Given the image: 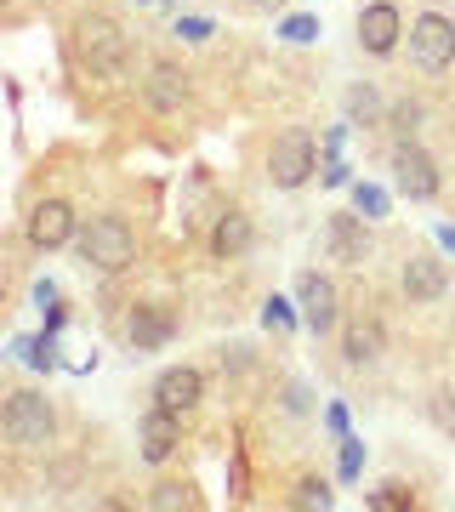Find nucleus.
I'll return each instance as SVG.
<instances>
[{
  "instance_id": "1",
  "label": "nucleus",
  "mask_w": 455,
  "mask_h": 512,
  "mask_svg": "<svg viewBox=\"0 0 455 512\" xmlns=\"http://www.w3.org/2000/svg\"><path fill=\"white\" fill-rule=\"evenodd\" d=\"M74 63H80L91 80H114V74L131 63L126 23L109 18V12H86V18L74 23Z\"/></svg>"
},
{
  "instance_id": "2",
  "label": "nucleus",
  "mask_w": 455,
  "mask_h": 512,
  "mask_svg": "<svg viewBox=\"0 0 455 512\" xmlns=\"http://www.w3.org/2000/svg\"><path fill=\"white\" fill-rule=\"evenodd\" d=\"M0 433H6V444L23 450V456L52 450V444H57V410H52V399H46L40 387H12V393H6V410H0Z\"/></svg>"
},
{
  "instance_id": "3",
  "label": "nucleus",
  "mask_w": 455,
  "mask_h": 512,
  "mask_svg": "<svg viewBox=\"0 0 455 512\" xmlns=\"http://www.w3.org/2000/svg\"><path fill=\"white\" fill-rule=\"evenodd\" d=\"M74 251H80V262L97 268V274H126L131 262H137V228H131L120 211H103V217H91L86 228H80Z\"/></svg>"
},
{
  "instance_id": "4",
  "label": "nucleus",
  "mask_w": 455,
  "mask_h": 512,
  "mask_svg": "<svg viewBox=\"0 0 455 512\" xmlns=\"http://www.w3.org/2000/svg\"><path fill=\"white\" fill-rule=\"evenodd\" d=\"M268 183L279 188V194H296V188H308L313 183V171H319V143H313V131L308 126H291V131H279L268 143Z\"/></svg>"
},
{
  "instance_id": "5",
  "label": "nucleus",
  "mask_w": 455,
  "mask_h": 512,
  "mask_svg": "<svg viewBox=\"0 0 455 512\" xmlns=\"http://www.w3.org/2000/svg\"><path fill=\"white\" fill-rule=\"evenodd\" d=\"M393 194L410 205H427L444 194V171H438V160L416 143H393Z\"/></svg>"
},
{
  "instance_id": "6",
  "label": "nucleus",
  "mask_w": 455,
  "mask_h": 512,
  "mask_svg": "<svg viewBox=\"0 0 455 512\" xmlns=\"http://www.w3.org/2000/svg\"><path fill=\"white\" fill-rule=\"evenodd\" d=\"M23 239H29L40 256H52V251H63V245H74V239H80V217H74V205L57 200V194L35 200V205H29V217H23Z\"/></svg>"
},
{
  "instance_id": "7",
  "label": "nucleus",
  "mask_w": 455,
  "mask_h": 512,
  "mask_svg": "<svg viewBox=\"0 0 455 512\" xmlns=\"http://www.w3.org/2000/svg\"><path fill=\"white\" fill-rule=\"evenodd\" d=\"M410 63L421 74H444L455 63V23L444 12H433V6L410 18Z\"/></svg>"
},
{
  "instance_id": "8",
  "label": "nucleus",
  "mask_w": 455,
  "mask_h": 512,
  "mask_svg": "<svg viewBox=\"0 0 455 512\" xmlns=\"http://www.w3.org/2000/svg\"><path fill=\"white\" fill-rule=\"evenodd\" d=\"M364 222L370 217H347V211L325 217V228H319V256L336 262V268H364L370 262V228Z\"/></svg>"
},
{
  "instance_id": "9",
  "label": "nucleus",
  "mask_w": 455,
  "mask_h": 512,
  "mask_svg": "<svg viewBox=\"0 0 455 512\" xmlns=\"http://www.w3.org/2000/svg\"><path fill=\"white\" fill-rule=\"evenodd\" d=\"M359 52L364 57H393L404 40V12L393 6V0H364L359 6Z\"/></svg>"
},
{
  "instance_id": "10",
  "label": "nucleus",
  "mask_w": 455,
  "mask_h": 512,
  "mask_svg": "<svg viewBox=\"0 0 455 512\" xmlns=\"http://www.w3.org/2000/svg\"><path fill=\"white\" fill-rule=\"evenodd\" d=\"M336 342H342V365L347 370H376L382 353H387V325L376 319V313H353V319H342Z\"/></svg>"
},
{
  "instance_id": "11",
  "label": "nucleus",
  "mask_w": 455,
  "mask_h": 512,
  "mask_svg": "<svg viewBox=\"0 0 455 512\" xmlns=\"http://www.w3.org/2000/svg\"><path fill=\"white\" fill-rule=\"evenodd\" d=\"M399 291L410 308H433V302H444V291H450V268L438 262L433 251H410L399 268Z\"/></svg>"
},
{
  "instance_id": "12",
  "label": "nucleus",
  "mask_w": 455,
  "mask_h": 512,
  "mask_svg": "<svg viewBox=\"0 0 455 512\" xmlns=\"http://www.w3.org/2000/svg\"><path fill=\"white\" fill-rule=\"evenodd\" d=\"M296 296H302V325H308L313 336H336V330H342V291H336V279L302 274L296 279Z\"/></svg>"
},
{
  "instance_id": "13",
  "label": "nucleus",
  "mask_w": 455,
  "mask_h": 512,
  "mask_svg": "<svg viewBox=\"0 0 455 512\" xmlns=\"http://www.w3.org/2000/svg\"><path fill=\"white\" fill-rule=\"evenodd\" d=\"M148 399L160 404V410H171V416L188 421V416L205 404V370H200V365H171V370H160Z\"/></svg>"
},
{
  "instance_id": "14",
  "label": "nucleus",
  "mask_w": 455,
  "mask_h": 512,
  "mask_svg": "<svg viewBox=\"0 0 455 512\" xmlns=\"http://www.w3.org/2000/svg\"><path fill=\"white\" fill-rule=\"evenodd\" d=\"M126 342L131 353H160L177 342V313L165 308V302H131L126 313Z\"/></svg>"
},
{
  "instance_id": "15",
  "label": "nucleus",
  "mask_w": 455,
  "mask_h": 512,
  "mask_svg": "<svg viewBox=\"0 0 455 512\" xmlns=\"http://www.w3.org/2000/svg\"><path fill=\"white\" fill-rule=\"evenodd\" d=\"M177 450H182V416H171V410H160V404H148L143 421H137V456H143L148 467H165Z\"/></svg>"
},
{
  "instance_id": "16",
  "label": "nucleus",
  "mask_w": 455,
  "mask_h": 512,
  "mask_svg": "<svg viewBox=\"0 0 455 512\" xmlns=\"http://www.w3.org/2000/svg\"><path fill=\"white\" fill-rule=\"evenodd\" d=\"M188 97H194V86H188V74L171 63V57H160V63H148L143 74V103L154 114H182L188 109Z\"/></svg>"
},
{
  "instance_id": "17",
  "label": "nucleus",
  "mask_w": 455,
  "mask_h": 512,
  "mask_svg": "<svg viewBox=\"0 0 455 512\" xmlns=\"http://www.w3.org/2000/svg\"><path fill=\"white\" fill-rule=\"evenodd\" d=\"M256 245V222L239 211V205H228V211H217V222H211V234H205V251L217 256V262H245Z\"/></svg>"
},
{
  "instance_id": "18",
  "label": "nucleus",
  "mask_w": 455,
  "mask_h": 512,
  "mask_svg": "<svg viewBox=\"0 0 455 512\" xmlns=\"http://www.w3.org/2000/svg\"><path fill=\"white\" fill-rule=\"evenodd\" d=\"M421 131H427V103H421V97H393V103H387V137H393V143H416Z\"/></svg>"
},
{
  "instance_id": "19",
  "label": "nucleus",
  "mask_w": 455,
  "mask_h": 512,
  "mask_svg": "<svg viewBox=\"0 0 455 512\" xmlns=\"http://www.w3.org/2000/svg\"><path fill=\"white\" fill-rule=\"evenodd\" d=\"M342 109H347V126H387V103L370 80H353V86H347Z\"/></svg>"
},
{
  "instance_id": "20",
  "label": "nucleus",
  "mask_w": 455,
  "mask_h": 512,
  "mask_svg": "<svg viewBox=\"0 0 455 512\" xmlns=\"http://www.w3.org/2000/svg\"><path fill=\"white\" fill-rule=\"evenodd\" d=\"M148 507L154 512H200L205 507V495L194 490V484H188V478H165V484H154V490H148Z\"/></svg>"
},
{
  "instance_id": "21",
  "label": "nucleus",
  "mask_w": 455,
  "mask_h": 512,
  "mask_svg": "<svg viewBox=\"0 0 455 512\" xmlns=\"http://www.w3.org/2000/svg\"><path fill=\"white\" fill-rule=\"evenodd\" d=\"M291 507H302V512L319 507V512H325V507H336V490H330L325 478H302V484L291 490Z\"/></svg>"
},
{
  "instance_id": "22",
  "label": "nucleus",
  "mask_w": 455,
  "mask_h": 512,
  "mask_svg": "<svg viewBox=\"0 0 455 512\" xmlns=\"http://www.w3.org/2000/svg\"><path fill=\"white\" fill-rule=\"evenodd\" d=\"M427 416H433V427L444 439H455V387H438L433 399H427Z\"/></svg>"
},
{
  "instance_id": "23",
  "label": "nucleus",
  "mask_w": 455,
  "mask_h": 512,
  "mask_svg": "<svg viewBox=\"0 0 455 512\" xmlns=\"http://www.w3.org/2000/svg\"><path fill=\"white\" fill-rule=\"evenodd\" d=\"M376 512H404V507H416V490H404V484H382V490H370L364 495Z\"/></svg>"
},
{
  "instance_id": "24",
  "label": "nucleus",
  "mask_w": 455,
  "mask_h": 512,
  "mask_svg": "<svg viewBox=\"0 0 455 512\" xmlns=\"http://www.w3.org/2000/svg\"><path fill=\"white\" fill-rule=\"evenodd\" d=\"M353 211H359V217H387V194L382 188H370V183H353Z\"/></svg>"
},
{
  "instance_id": "25",
  "label": "nucleus",
  "mask_w": 455,
  "mask_h": 512,
  "mask_svg": "<svg viewBox=\"0 0 455 512\" xmlns=\"http://www.w3.org/2000/svg\"><path fill=\"white\" fill-rule=\"evenodd\" d=\"M279 35L291 40V46H308V40H319V18H285Z\"/></svg>"
},
{
  "instance_id": "26",
  "label": "nucleus",
  "mask_w": 455,
  "mask_h": 512,
  "mask_svg": "<svg viewBox=\"0 0 455 512\" xmlns=\"http://www.w3.org/2000/svg\"><path fill=\"white\" fill-rule=\"evenodd\" d=\"M359 473H364V444L359 439H342V484H353Z\"/></svg>"
},
{
  "instance_id": "27",
  "label": "nucleus",
  "mask_w": 455,
  "mask_h": 512,
  "mask_svg": "<svg viewBox=\"0 0 455 512\" xmlns=\"http://www.w3.org/2000/svg\"><path fill=\"white\" fill-rule=\"evenodd\" d=\"M262 319H268V330H296L291 302H279V296H268V308H262Z\"/></svg>"
},
{
  "instance_id": "28",
  "label": "nucleus",
  "mask_w": 455,
  "mask_h": 512,
  "mask_svg": "<svg viewBox=\"0 0 455 512\" xmlns=\"http://www.w3.org/2000/svg\"><path fill=\"white\" fill-rule=\"evenodd\" d=\"M222 370H234V376H245V370H256V353L245 348V342H234V348H222Z\"/></svg>"
},
{
  "instance_id": "29",
  "label": "nucleus",
  "mask_w": 455,
  "mask_h": 512,
  "mask_svg": "<svg viewBox=\"0 0 455 512\" xmlns=\"http://www.w3.org/2000/svg\"><path fill=\"white\" fill-rule=\"evenodd\" d=\"M279 404H285V416H313V399H308V387H302V382L285 387V399H279Z\"/></svg>"
},
{
  "instance_id": "30",
  "label": "nucleus",
  "mask_w": 455,
  "mask_h": 512,
  "mask_svg": "<svg viewBox=\"0 0 455 512\" xmlns=\"http://www.w3.org/2000/svg\"><path fill=\"white\" fill-rule=\"evenodd\" d=\"M177 35L182 40H211V23L205 18H177Z\"/></svg>"
},
{
  "instance_id": "31",
  "label": "nucleus",
  "mask_w": 455,
  "mask_h": 512,
  "mask_svg": "<svg viewBox=\"0 0 455 512\" xmlns=\"http://www.w3.org/2000/svg\"><path fill=\"white\" fill-rule=\"evenodd\" d=\"M325 183H330V188H353V177H347V165L336 160V154L325 160Z\"/></svg>"
},
{
  "instance_id": "32",
  "label": "nucleus",
  "mask_w": 455,
  "mask_h": 512,
  "mask_svg": "<svg viewBox=\"0 0 455 512\" xmlns=\"http://www.w3.org/2000/svg\"><path fill=\"white\" fill-rule=\"evenodd\" d=\"M35 308H57V285L52 279H35Z\"/></svg>"
},
{
  "instance_id": "33",
  "label": "nucleus",
  "mask_w": 455,
  "mask_h": 512,
  "mask_svg": "<svg viewBox=\"0 0 455 512\" xmlns=\"http://www.w3.org/2000/svg\"><path fill=\"white\" fill-rule=\"evenodd\" d=\"M325 421H330V433H342V439H347V410H342V404H336V410H330Z\"/></svg>"
},
{
  "instance_id": "34",
  "label": "nucleus",
  "mask_w": 455,
  "mask_h": 512,
  "mask_svg": "<svg viewBox=\"0 0 455 512\" xmlns=\"http://www.w3.org/2000/svg\"><path fill=\"white\" fill-rule=\"evenodd\" d=\"M438 245H444V251L455 256V228H438Z\"/></svg>"
},
{
  "instance_id": "35",
  "label": "nucleus",
  "mask_w": 455,
  "mask_h": 512,
  "mask_svg": "<svg viewBox=\"0 0 455 512\" xmlns=\"http://www.w3.org/2000/svg\"><path fill=\"white\" fill-rule=\"evenodd\" d=\"M251 6H262V12H268V6H273V12H279V0H251Z\"/></svg>"
},
{
  "instance_id": "36",
  "label": "nucleus",
  "mask_w": 455,
  "mask_h": 512,
  "mask_svg": "<svg viewBox=\"0 0 455 512\" xmlns=\"http://www.w3.org/2000/svg\"><path fill=\"white\" fill-rule=\"evenodd\" d=\"M450 131H455V114H450Z\"/></svg>"
},
{
  "instance_id": "37",
  "label": "nucleus",
  "mask_w": 455,
  "mask_h": 512,
  "mask_svg": "<svg viewBox=\"0 0 455 512\" xmlns=\"http://www.w3.org/2000/svg\"><path fill=\"white\" fill-rule=\"evenodd\" d=\"M6 6H18V0H6Z\"/></svg>"
}]
</instances>
